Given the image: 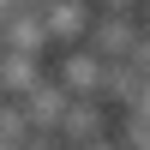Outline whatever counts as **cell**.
I'll use <instances>...</instances> for the list:
<instances>
[{"mask_svg":"<svg viewBox=\"0 0 150 150\" xmlns=\"http://www.w3.org/2000/svg\"><path fill=\"white\" fill-rule=\"evenodd\" d=\"M108 78H114V66L96 60L90 48H72V54H60V66H54V84L72 96V102H108Z\"/></svg>","mask_w":150,"mask_h":150,"instance_id":"6da1fadb","label":"cell"},{"mask_svg":"<svg viewBox=\"0 0 150 150\" xmlns=\"http://www.w3.org/2000/svg\"><path fill=\"white\" fill-rule=\"evenodd\" d=\"M36 12H42L48 42H60L66 54L90 42V24H96V12H90V6H72V0H60V6H36Z\"/></svg>","mask_w":150,"mask_h":150,"instance_id":"7a4b0ae2","label":"cell"},{"mask_svg":"<svg viewBox=\"0 0 150 150\" xmlns=\"http://www.w3.org/2000/svg\"><path fill=\"white\" fill-rule=\"evenodd\" d=\"M96 138H114V120H108V102H72L66 120H60V144L66 150H84Z\"/></svg>","mask_w":150,"mask_h":150,"instance_id":"3957f363","label":"cell"},{"mask_svg":"<svg viewBox=\"0 0 150 150\" xmlns=\"http://www.w3.org/2000/svg\"><path fill=\"white\" fill-rule=\"evenodd\" d=\"M0 42H6V54L42 60V54H48V30H42V12H36V6H18V12H12V24L0 30Z\"/></svg>","mask_w":150,"mask_h":150,"instance_id":"277c9868","label":"cell"},{"mask_svg":"<svg viewBox=\"0 0 150 150\" xmlns=\"http://www.w3.org/2000/svg\"><path fill=\"white\" fill-rule=\"evenodd\" d=\"M18 108H24V120H30L36 132H60V120H66V108H72V96L60 90L54 78H42V84H36V90H30V96L18 102Z\"/></svg>","mask_w":150,"mask_h":150,"instance_id":"5b68a950","label":"cell"},{"mask_svg":"<svg viewBox=\"0 0 150 150\" xmlns=\"http://www.w3.org/2000/svg\"><path fill=\"white\" fill-rule=\"evenodd\" d=\"M36 84H42V60H24V54L0 60V96H6V102H24Z\"/></svg>","mask_w":150,"mask_h":150,"instance_id":"8992f818","label":"cell"},{"mask_svg":"<svg viewBox=\"0 0 150 150\" xmlns=\"http://www.w3.org/2000/svg\"><path fill=\"white\" fill-rule=\"evenodd\" d=\"M30 120H24V108L18 102H0V150H24V144H30Z\"/></svg>","mask_w":150,"mask_h":150,"instance_id":"52a82bcc","label":"cell"},{"mask_svg":"<svg viewBox=\"0 0 150 150\" xmlns=\"http://www.w3.org/2000/svg\"><path fill=\"white\" fill-rule=\"evenodd\" d=\"M0 60H6V42H0Z\"/></svg>","mask_w":150,"mask_h":150,"instance_id":"ba28073f","label":"cell"},{"mask_svg":"<svg viewBox=\"0 0 150 150\" xmlns=\"http://www.w3.org/2000/svg\"><path fill=\"white\" fill-rule=\"evenodd\" d=\"M0 102H6V96H0Z\"/></svg>","mask_w":150,"mask_h":150,"instance_id":"9c48e42d","label":"cell"}]
</instances>
